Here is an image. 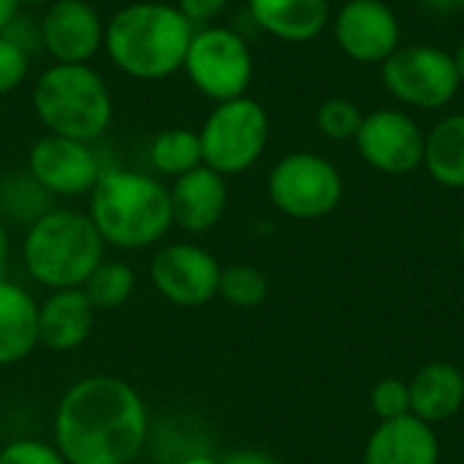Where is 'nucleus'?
I'll return each instance as SVG.
<instances>
[{
	"label": "nucleus",
	"mask_w": 464,
	"mask_h": 464,
	"mask_svg": "<svg viewBox=\"0 0 464 464\" xmlns=\"http://www.w3.org/2000/svg\"><path fill=\"white\" fill-rule=\"evenodd\" d=\"M193 24H207L212 22L218 14H223V8L228 5V0H177L174 3Z\"/></svg>",
	"instance_id": "nucleus-30"
},
{
	"label": "nucleus",
	"mask_w": 464,
	"mask_h": 464,
	"mask_svg": "<svg viewBox=\"0 0 464 464\" xmlns=\"http://www.w3.org/2000/svg\"><path fill=\"white\" fill-rule=\"evenodd\" d=\"M95 324V307L82 288L52 291L38 302V343L54 353L76 351L87 343Z\"/></svg>",
	"instance_id": "nucleus-17"
},
{
	"label": "nucleus",
	"mask_w": 464,
	"mask_h": 464,
	"mask_svg": "<svg viewBox=\"0 0 464 464\" xmlns=\"http://www.w3.org/2000/svg\"><path fill=\"white\" fill-rule=\"evenodd\" d=\"M179 464H223V459H218L212 454H190V457H185Z\"/></svg>",
	"instance_id": "nucleus-35"
},
{
	"label": "nucleus",
	"mask_w": 464,
	"mask_h": 464,
	"mask_svg": "<svg viewBox=\"0 0 464 464\" xmlns=\"http://www.w3.org/2000/svg\"><path fill=\"white\" fill-rule=\"evenodd\" d=\"M106 247L147 250L174 226L169 188L144 171L103 169L87 209Z\"/></svg>",
	"instance_id": "nucleus-3"
},
{
	"label": "nucleus",
	"mask_w": 464,
	"mask_h": 464,
	"mask_svg": "<svg viewBox=\"0 0 464 464\" xmlns=\"http://www.w3.org/2000/svg\"><path fill=\"white\" fill-rule=\"evenodd\" d=\"M411 413L432 427L451 421L464 408V372L451 362H430L408 383Z\"/></svg>",
	"instance_id": "nucleus-18"
},
{
	"label": "nucleus",
	"mask_w": 464,
	"mask_h": 464,
	"mask_svg": "<svg viewBox=\"0 0 464 464\" xmlns=\"http://www.w3.org/2000/svg\"><path fill=\"white\" fill-rule=\"evenodd\" d=\"M193 33L196 24L174 3L139 0L111 14L103 49L125 76L158 82L182 71Z\"/></svg>",
	"instance_id": "nucleus-2"
},
{
	"label": "nucleus",
	"mask_w": 464,
	"mask_h": 464,
	"mask_svg": "<svg viewBox=\"0 0 464 464\" xmlns=\"http://www.w3.org/2000/svg\"><path fill=\"white\" fill-rule=\"evenodd\" d=\"M38 22L41 49L54 63H87L103 46L106 22L90 0H52Z\"/></svg>",
	"instance_id": "nucleus-14"
},
{
	"label": "nucleus",
	"mask_w": 464,
	"mask_h": 464,
	"mask_svg": "<svg viewBox=\"0 0 464 464\" xmlns=\"http://www.w3.org/2000/svg\"><path fill=\"white\" fill-rule=\"evenodd\" d=\"M427 174L451 190L464 188V111L443 117L424 136V163Z\"/></svg>",
	"instance_id": "nucleus-21"
},
{
	"label": "nucleus",
	"mask_w": 464,
	"mask_h": 464,
	"mask_svg": "<svg viewBox=\"0 0 464 464\" xmlns=\"http://www.w3.org/2000/svg\"><path fill=\"white\" fill-rule=\"evenodd\" d=\"M22 11V0H0V35L14 22V16Z\"/></svg>",
	"instance_id": "nucleus-34"
},
{
	"label": "nucleus",
	"mask_w": 464,
	"mask_h": 464,
	"mask_svg": "<svg viewBox=\"0 0 464 464\" xmlns=\"http://www.w3.org/2000/svg\"><path fill=\"white\" fill-rule=\"evenodd\" d=\"M27 174L49 196L79 198L92 193L103 166L90 141L44 133L27 152Z\"/></svg>",
	"instance_id": "nucleus-11"
},
{
	"label": "nucleus",
	"mask_w": 464,
	"mask_h": 464,
	"mask_svg": "<svg viewBox=\"0 0 464 464\" xmlns=\"http://www.w3.org/2000/svg\"><path fill=\"white\" fill-rule=\"evenodd\" d=\"M218 296L231 307L250 310V307H258L269 296V280L253 264H231V266H223L220 272Z\"/></svg>",
	"instance_id": "nucleus-24"
},
{
	"label": "nucleus",
	"mask_w": 464,
	"mask_h": 464,
	"mask_svg": "<svg viewBox=\"0 0 464 464\" xmlns=\"http://www.w3.org/2000/svg\"><path fill=\"white\" fill-rule=\"evenodd\" d=\"M0 464H68L54 443L38 438H19L0 449Z\"/></svg>",
	"instance_id": "nucleus-27"
},
{
	"label": "nucleus",
	"mask_w": 464,
	"mask_h": 464,
	"mask_svg": "<svg viewBox=\"0 0 464 464\" xmlns=\"http://www.w3.org/2000/svg\"><path fill=\"white\" fill-rule=\"evenodd\" d=\"M27 71H30V54L14 41H8L5 35H0V98L22 87Z\"/></svg>",
	"instance_id": "nucleus-28"
},
{
	"label": "nucleus",
	"mask_w": 464,
	"mask_h": 464,
	"mask_svg": "<svg viewBox=\"0 0 464 464\" xmlns=\"http://www.w3.org/2000/svg\"><path fill=\"white\" fill-rule=\"evenodd\" d=\"M400 19L383 0H348L334 16V41L356 63H383L400 46Z\"/></svg>",
	"instance_id": "nucleus-13"
},
{
	"label": "nucleus",
	"mask_w": 464,
	"mask_h": 464,
	"mask_svg": "<svg viewBox=\"0 0 464 464\" xmlns=\"http://www.w3.org/2000/svg\"><path fill=\"white\" fill-rule=\"evenodd\" d=\"M33 111L46 133L95 141L114 117L103 76L87 63H52L33 84Z\"/></svg>",
	"instance_id": "nucleus-5"
},
{
	"label": "nucleus",
	"mask_w": 464,
	"mask_h": 464,
	"mask_svg": "<svg viewBox=\"0 0 464 464\" xmlns=\"http://www.w3.org/2000/svg\"><path fill=\"white\" fill-rule=\"evenodd\" d=\"M147 158H150V166H152L155 174L171 177V179L204 166L198 130H190V128H166V130H160L150 141Z\"/></svg>",
	"instance_id": "nucleus-22"
},
{
	"label": "nucleus",
	"mask_w": 464,
	"mask_h": 464,
	"mask_svg": "<svg viewBox=\"0 0 464 464\" xmlns=\"http://www.w3.org/2000/svg\"><path fill=\"white\" fill-rule=\"evenodd\" d=\"M370 408L378 421H392L411 413V389L402 378H381L370 389Z\"/></svg>",
	"instance_id": "nucleus-26"
},
{
	"label": "nucleus",
	"mask_w": 464,
	"mask_h": 464,
	"mask_svg": "<svg viewBox=\"0 0 464 464\" xmlns=\"http://www.w3.org/2000/svg\"><path fill=\"white\" fill-rule=\"evenodd\" d=\"M106 245L87 212L46 209L35 218L22 242L24 272L49 291L82 288L106 258Z\"/></svg>",
	"instance_id": "nucleus-4"
},
{
	"label": "nucleus",
	"mask_w": 464,
	"mask_h": 464,
	"mask_svg": "<svg viewBox=\"0 0 464 464\" xmlns=\"http://www.w3.org/2000/svg\"><path fill=\"white\" fill-rule=\"evenodd\" d=\"M454 57V65H457V73H459V79L464 82V41L457 46V52L451 54Z\"/></svg>",
	"instance_id": "nucleus-36"
},
{
	"label": "nucleus",
	"mask_w": 464,
	"mask_h": 464,
	"mask_svg": "<svg viewBox=\"0 0 464 464\" xmlns=\"http://www.w3.org/2000/svg\"><path fill=\"white\" fill-rule=\"evenodd\" d=\"M362 120L364 114L351 98H326L315 111V128L332 141L356 139Z\"/></svg>",
	"instance_id": "nucleus-25"
},
{
	"label": "nucleus",
	"mask_w": 464,
	"mask_h": 464,
	"mask_svg": "<svg viewBox=\"0 0 464 464\" xmlns=\"http://www.w3.org/2000/svg\"><path fill=\"white\" fill-rule=\"evenodd\" d=\"M169 193H171L174 226H179L188 234L212 231L228 209L226 177H220L209 166H198L177 177Z\"/></svg>",
	"instance_id": "nucleus-15"
},
{
	"label": "nucleus",
	"mask_w": 464,
	"mask_h": 464,
	"mask_svg": "<svg viewBox=\"0 0 464 464\" xmlns=\"http://www.w3.org/2000/svg\"><path fill=\"white\" fill-rule=\"evenodd\" d=\"M364 464H440V438L413 413L378 421L364 443Z\"/></svg>",
	"instance_id": "nucleus-16"
},
{
	"label": "nucleus",
	"mask_w": 464,
	"mask_h": 464,
	"mask_svg": "<svg viewBox=\"0 0 464 464\" xmlns=\"http://www.w3.org/2000/svg\"><path fill=\"white\" fill-rule=\"evenodd\" d=\"M8 258H11V237H8V226L0 218V277H5Z\"/></svg>",
	"instance_id": "nucleus-33"
},
{
	"label": "nucleus",
	"mask_w": 464,
	"mask_h": 464,
	"mask_svg": "<svg viewBox=\"0 0 464 464\" xmlns=\"http://www.w3.org/2000/svg\"><path fill=\"white\" fill-rule=\"evenodd\" d=\"M0 130H3V114H0Z\"/></svg>",
	"instance_id": "nucleus-39"
},
{
	"label": "nucleus",
	"mask_w": 464,
	"mask_h": 464,
	"mask_svg": "<svg viewBox=\"0 0 464 464\" xmlns=\"http://www.w3.org/2000/svg\"><path fill=\"white\" fill-rule=\"evenodd\" d=\"M3 35L8 41H14L16 46H22L30 57H33V52L41 49V22L35 16L24 14V11H19L14 16V22L3 30Z\"/></svg>",
	"instance_id": "nucleus-29"
},
{
	"label": "nucleus",
	"mask_w": 464,
	"mask_h": 464,
	"mask_svg": "<svg viewBox=\"0 0 464 464\" xmlns=\"http://www.w3.org/2000/svg\"><path fill=\"white\" fill-rule=\"evenodd\" d=\"M182 71L204 98L223 103L247 95L253 82V52L250 44L231 27H196Z\"/></svg>",
	"instance_id": "nucleus-7"
},
{
	"label": "nucleus",
	"mask_w": 464,
	"mask_h": 464,
	"mask_svg": "<svg viewBox=\"0 0 464 464\" xmlns=\"http://www.w3.org/2000/svg\"><path fill=\"white\" fill-rule=\"evenodd\" d=\"M353 141L362 160L389 177L413 174L424 163V130L400 109H378L364 114Z\"/></svg>",
	"instance_id": "nucleus-12"
},
{
	"label": "nucleus",
	"mask_w": 464,
	"mask_h": 464,
	"mask_svg": "<svg viewBox=\"0 0 464 464\" xmlns=\"http://www.w3.org/2000/svg\"><path fill=\"white\" fill-rule=\"evenodd\" d=\"M247 14L264 33L288 44L313 41L332 19L329 0H247Z\"/></svg>",
	"instance_id": "nucleus-19"
},
{
	"label": "nucleus",
	"mask_w": 464,
	"mask_h": 464,
	"mask_svg": "<svg viewBox=\"0 0 464 464\" xmlns=\"http://www.w3.org/2000/svg\"><path fill=\"white\" fill-rule=\"evenodd\" d=\"M220 272V261L193 242H169L158 247L150 261L155 291L177 307H201L212 302L218 296Z\"/></svg>",
	"instance_id": "nucleus-10"
},
{
	"label": "nucleus",
	"mask_w": 464,
	"mask_h": 464,
	"mask_svg": "<svg viewBox=\"0 0 464 464\" xmlns=\"http://www.w3.org/2000/svg\"><path fill=\"white\" fill-rule=\"evenodd\" d=\"M223 464H283L277 457H272L269 451H261V449H239V451H231Z\"/></svg>",
	"instance_id": "nucleus-31"
},
{
	"label": "nucleus",
	"mask_w": 464,
	"mask_h": 464,
	"mask_svg": "<svg viewBox=\"0 0 464 464\" xmlns=\"http://www.w3.org/2000/svg\"><path fill=\"white\" fill-rule=\"evenodd\" d=\"M147 435L144 397L114 375H87L71 383L52 419V443L68 464H133Z\"/></svg>",
	"instance_id": "nucleus-1"
},
{
	"label": "nucleus",
	"mask_w": 464,
	"mask_h": 464,
	"mask_svg": "<svg viewBox=\"0 0 464 464\" xmlns=\"http://www.w3.org/2000/svg\"><path fill=\"white\" fill-rule=\"evenodd\" d=\"M459 253H462V258H464V226H462V231H459Z\"/></svg>",
	"instance_id": "nucleus-38"
},
{
	"label": "nucleus",
	"mask_w": 464,
	"mask_h": 464,
	"mask_svg": "<svg viewBox=\"0 0 464 464\" xmlns=\"http://www.w3.org/2000/svg\"><path fill=\"white\" fill-rule=\"evenodd\" d=\"M38 345V302L22 285L0 277V367L24 362Z\"/></svg>",
	"instance_id": "nucleus-20"
},
{
	"label": "nucleus",
	"mask_w": 464,
	"mask_h": 464,
	"mask_svg": "<svg viewBox=\"0 0 464 464\" xmlns=\"http://www.w3.org/2000/svg\"><path fill=\"white\" fill-rule=\"evenodd\" d=\"M52 0H22V8L27 5V8H46Z\"/></svg>",
	"instance_id": "nucleus-37"
},
{
	"label": "nucleus",
	"mask_w": 464,
	"mask_h": 464,
	"mask_svg": "<svg viewBox=\"0 0 464 464\" xmlns=\"http://www.w3.org/2000/svg\"><path fill=\"white\" fill-rule=\"evenodd\" d=\"M204 166L220 177H237L253 169L269 144V114L250 98H231L215 103L198 128Z\"/></svg>",
	"instance_id": "nucleus-6"
},
{
	"label": "nucleus",
	"mask_w": 464,
	"mask_h": 464,
	"mask_svg": "<svg viewBox=\"0 0 464 464\" xmlns=\"http://www.w3.org/2000/svg\"><path fill=\"white\" fill-rule=\"evenodd\" d=\"M84 296L90 299V304L98 310H117L122 307L133 291H136V275L125 261H111L103 258L95 272L87 277V283L82 285Z\"/></svg>",
	"instance_id": "nucleus-23"
},
{
	"label": "nucleus",
	"mask_w": 464,
	"mask_h": 464,
	"mask_svg": "<svg viewBox=\"0 0 464 464\" xmlns=\"http://www.w3.org/2000/svg\"><path fill=\"white\" fill-rule=\"evenodd\" d=\"M427 11L432 14H451V11H464V0H419Z\"/></svg>",
	"instance_id": "nucleus-32"
},
{
	"label": "nucleus",
	"mask_w": 464,
	"mask_h": 464,
	"mask_svg": "<svg viewBox=\"0 0 464 464\" xmlns=\"http://www.w3.org/2000/svg\"><path fill=\"white\" fill-rule=\"evenodd\" d=\"M381 73L392 98L427 111L449 106L462 87L454 57L424 44H400L381 63Z\"/></svg>",
	"instance_id": "nucleus-9"
},
{
	"label": "nucleus",
	"mask_w": 464,
	"mask_h": 464,
	"mask_svg": "<svg viewBox=\"0 0 464 464\" xmlns=\"http://www.w3.org/2000/svg\"><path fill=\"white\" fill-rule=\"evenodd\" d=\"M266 190L275 209L285 218L321 220L340 207L345 182L329 158L315 152H288L272 166Z\"/></svg>",
	"instance_id": "nucleus-8"
},
{
	"label": "nucleus",
	"mask_w": 464,
	"mask_h": 464,
	"mask_svg": "<svg viewBox=\"0 0 464 464\" xmlns=\"http://www.w3.org/2000/svg\"><path fill=\"white\" fill-rule=\"evenodd\" d=\"M90 3H95V0H90Z\"/></svg>",
	"instance_id": "nucleus-40"
}]
</instances>
